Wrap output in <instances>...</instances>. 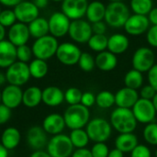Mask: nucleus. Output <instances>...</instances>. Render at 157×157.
<instances>
[{"mask_svg":"<svg viewBox=\"0 0 157 157\" xmlns=\"http://www.w3.org/2000/svg\"><path fill=\"white\" fill-rule=\"evenodd\" d=\"M109 122L119 133L133 132L137 128V121L131 109L116 108L110 114Z\"/></svg>","mask_w":157,"mask_h":157,"instance_id":"f257e3e1","label":"nucleus"},{"mask_svg":"<svg viewBox=\"0 0 157 157\" xmlns=\"http://www.w3.org/2000/svg\"><path fill=\"white\" fill-rule=\"evenodd\" d=\"M131 9L124 2H109L106 6L104 21L113 29L123 28L131 16Z\"/></svg>","mask_w":157,"mask_h":157,"instance_id":"f03ea898","label":"nucleus"},{"mask_svg":"<svg viewBox=\"0 0 157 157\" xmlns=\"http://www.w3.org/2000/svg\"><path fill=\"white\" fill-rule=\"evenodd\" d=\"M63 119L67 128L72 130L84 129L90 121L89 109L82 104L70 105L63 113Z\"/></svg>","mask_w":157,"mask_h":157,"instance_id":"7ed1b4c3","label":"nucleus"},{"mask_svg":"<svg viewBox=\"0 0 157 157\" xmlns=\"http://www.w3.org/2000/svg\"><path fill=\"white\" fill-rule=\"evenodd\" d=\"M112 126L104 118H94L86 126L90 141L94 143H106L112 134Z\"/></svg>","mask_w":157,"mask_h":157,"instance_id":"20e7f679","label":"nucleus"},{"mask_svg":"<svg viewBox=\"0 0 157 157\" xmlns=\"http://www.w3.org/2000/svg\"><path fill=\"white\" fill-rule=\"evenodd\" d=\"M58 46V40L55 37L48 34L41 38L36 39L31 50L35 58L47 61L56 54Z\"/></svg>","mask_w":157,"mask_h":157,"instance_id":"39448f33","label":"nucleus"},{"mask_svg":"<svg viewBox=\"0 0 157 157\" xmlns=\"http://www.w3.org/2000/svg\"><path fill=\"white\" fill-rule=\"evenodd\" d=\"M47 153L51 157H70L74 152L69 135L63 133L53 135L47 144Z\"/></svg>","mask_w":157,"mask_h":157,"instance_id":"423d86ee","label":"nucleus"},{"mask_svg":"<svg viewBox=\"0 0 157 157\" xmlns=\"http://www.w3.org/2000/svg\"><path fill=\"white\" fill-rule=\"evenodd\" d=\"M132 68L141 72L148 73L150 69L155 64V55L154 51L150 47H140L132 55Z\"/></svg>","mask_w":157,"mask_h":157,"instance_id":"0eeeda50","label":"nucleus"},{"mask_svg":"<svg viewBox=\"0 0 157 157\" xmlns=\"http://www.w3.org/2000/svg\"><path fill=\"white\" fill-rule=\"evenodd\" d=\"M6 82L9 85L17 86H24L31 77L29 69V64L19 61L15 62L13 64L6 68Z\"/></svg>","mask_w":157,"mask_h":157,"instance_id":"6e6552de","label":"nucleus"},{"mask_svg":"<svg viewBox=\"0 0 157 157\" xmlns=\"http://www.w3.org/2000/svg\"><path fill=\"white\" fill-rule=\"evenodd\" d=\"M68 35L70 39L75 43H87V41L93 35L92 25L90 22L84 18L71 20Z\"/></svg>","mask_w":157,"mask_h":157,"instance_id":"1a4fd4ad","label":"nucleus"},{"mask_svg":"<svg viewBox=\"0 0 157 157\" xmlns=\"http://www.w3.org/2000/svg\"><path fill=\"white\" fill-rule=\"evenodd\" d=\"M81 54L82 52L76 44L73 42H63L59 44L55 56L63 65L73 66L78 63Z\"/></svg>","mask_w":157,"mask_h":157,"instance_id":"9d476101","label":"nucleus"},{"mask_svg":"<svg viewBox=\"0 0 157 157\" xmlns=\"http://www.w3.org/2000/svg\"><path fill=\"white\" fill-rule=\"evenodd\" d=\"M132 110L137 122L145 125L154 122L157 114L152 100H147L141 98L132 107Z\"/></svg>","mask_w":157,"mask_h":157,"instance_id":"9b49d317","label":"nucleus"},{"mask_svg":"<svg viewBox=\"0 0 157 157\" xmlns=\"http://www.w3.org/2000/svg\"><path fill=\"white\" fill-rule=\"evenodd\" d=\"M50 35L58 38H63L68 34L71 20L62 11L54 12L48 19Z\"/></svg>","mask_w":157,"mask_h":157,"instance_id":"f8f14e48","label":"nucleus"},{"mask_svg":"<svg viewBox=\"0 0 157 157\" xmlns=\"http://www.w3.org/2000/svg\"><path fill=\"white\" fill-rule=\"evenodd\" d=\"M151 24L147 16L132 14L126 21L123 29L125 32L130 36H141L147 32Z\"/></svg>","mask_w":157,"mask_h":157,"instance_id":"ddd939ff","label":"nucleus"},{"mask_svg":"<svg viewBox=\"0 0 157 157\" xmlns=\"http://www.w3.org/2000/svg\"><path fill=\"white\" fill-rule=\"evenodd\" d=\"M87 0H63L62 2V12L70 20L81 19L86 17Z\"/></svg>","mask_w":157,"mask_h":157,"instance_id":"4468645a","label":"nucleus"},{"mask_svg":"<svg viewBox=\"0 0 157 157\" xmlns=\"http://www.w3.org/2000/svg\"><path fill=\"white\" fill-rule=\"evenodd\" d=\"M14 13L18 22L29 25L31 21L39 17L40 9L30 1H21L14 6Z\"/></svg>","mask_w":157,"mask_h":157,"instance_id":"2eb2a0df","label":"nucleus"},{"mask_svg":"<svg viewBox=\"0 0 157 157\" xmlns=\"http://www.w3.org/2000/svg\"><path fill=\"white\" fill-rule=\"evenodd\" d=\"M23 91L20 86L7 85L1 91V103L10 109H17L22 103Z\"/></svg>","mask_w":157,"mask_h":157,"instance_id":"dca6fc26","label":"nucleus"},{"mask_svg":"<svg viewBox=\"0 0 157 157\" xmlns=\"http://www.w3.org/2000/svg\"><path fill=\"white\" fill-rule=\"evenodd\" d=\"M7 37L8 40L16 47L27 44L30 38L28 25L18 21L16 22L8 29Z\"/></svg>","mask_w":157,"mask_h":157,"instance_id":"f3484780","label":"nucleus"},{"mask_svg":"<svg viewBox=\"0 0 157 157\" xmlns=\"http://www.w3.org/2000/svg\"><path fill=\"white\" fill-rule=\"evenodd\" d=\"M140 95L137 90L129 88V87H122L119 89L115 94V105L118 108H124V109H132L135 103L139 100Z\"/></svg>","mask_w":157,"mask_h":157,"instance_id":"a211bd4d","label":"nucleus"},{"mask_svg":"<svg viewBox=\"0 0 157 157\" xmlns=\"http://www.w3.org/2000/svg\"><path fill=\"white\" fill-rule=\"evenodd\" d=\"M27 143L35 151L42 150L48 144L47 133L42 127L33 126L27 132Z\"/></svg>","mask_w":157,"mask_h":157,"instance_id":"6ab92c4d","label":"nucleus"},{"mask_svg":"<svg viewBox=\"0 0 157 157\" xmlns=\"http://www.w3.org/2000/svg\"><path fill=\"white\" fill-rule=\"evenodd\" d=\"M66 127L63 116L58 113H52L46 116L42 121V128L47 134L57 135Z\"/></svg>","mask_w":157,"mask_h":157,"instance_id":"aec40b11","label":"nucleus"},{"mask_svg":"<svg viewBox=\"0 0 157 157\" xmlns=\"http://www.w3.org/2000/svg\"><path fill=\"white\" fill-rule=\"evenodd\" d=\"M17 62V47L8 40L0 41V68H7Z\"/></svg>","mask_w":157,"mask_h":157,"instance_id":"412c9836","label":"nucleus"},{"mask_svg":"<svg viewBox=\"0 0 157 157\" xmlns=\"http://www.w3.org/2000/svg\"><path fill=\"white\" fill-rule=\"evenodd\" d=\"M130 47V40L123 33H114L109 37L108 51L115 55L122 54L128 51Z\"/></svg>","mask_w":157,"mask_h":157,"instance_id":"4be33fe9","label":"nucleus"},{"mask_svg":"<svg viewBox=\"0 0 157 157\" xmlns=\"http://www.w3.org/2000/svg\"><path fill=\"white\" fill-rule=\"evenodd\" d=\"M96 67H98L102 72L113 71L118 65L117 55L106 50L104 52H98L95 57Z\"/></svg>","mask_w":157,"mask_h":157,"instance_id":"5701e85b","label":"nucleus"},{"mask_svg":"<svg viewBox=\"0 0 157 157\" xmlns=\"http://www.w3.org/2000/svg\"><path fill=\"white\" fill-rule=\"evenodd\" d=\"M64 101V92L58 86H51L42 90V102L48 107H57Z\"/></svg>","mask_w":157,"mask_h":157,"instance_id":"b1692460","label":"nucleus"},{"mask_svg":"<svg viewBox=\"0 0 157 157\" xmlns=\"http://www.w3.org/2000/svg\"><path fill=\"white\" fill-rule=\"evenodd\" d=\"M139 144L137 136L133 132L120 133L115 139V148L119 149L124 154H128Z\"/></svg>","mask_w":157,"mask_h":157,"instance_id":"393cba45","label":"nucleus"},{"mask_svg":"<svg viewBox=\"0 0 157 157\" xmlns=\"http://www.w3.org/2000/svg\"><path fill=\"white\" fill-rule=\"evenodd\" d=\"M105 14L106 6L104 3L98 0H94L88 3L86 12V17L88 22L93 24L98 21H103L105 18Z\"/></svg>","mask_w":157,"mask_h":157,"instance_id":"a878e982","label":"nucleus"},{"mask_svg":"<svg viewBox=\"0 0 157 157\" xmlns=\"http://www.w3.org/2000/svg\"><path fill=\"white\" fill-rule=\"evenodd\" d=\"M42 102V90L38 86H29L23 91L22 104L29 108L33 109Z\"/></svg>","mask_w":157,"mask_h":157,"instance_id":"bb28decb","label":"nucleus"},{"mask_svg":"<svg viewBox=\"0 0 157 157\" xmlns=\"http://www.w3.org/2000/svg\"><path fill=\"white\" fill-rule=\"evenodd\" d=\"M21 135L19 131L14 127H8L2 132L1 135V144L6 150L15 149L20 143Z\"/></svg>","mask_w":157,"mask_h":157,"instance_id":"cd10ccee","label":"nucleus"},{"mask_svg":"<svg viewBox=\"0 0 157 157\" xmlns=\"http://www.w3.org/2000/svg\"><path fill=\"white\" fill-rule=\"evenodd\" d=\"M28 27L30 37H33L34 39L41 38L48 35L49 33V23L48 20L44 17H37L31 21Z\"/></svg>","mask_w":157,"mask_h":157,"instance_id":"c85d7f7f","label":"nucleus"},{"mask_svg":"<svg viewBox=\"0 0 157 157\" xmlns=\"http://www.w3.org/2000/svg\"><path fill=\"white\" fill-rule=\"evenodd\" d=\"M123 82H124V86L126 87H129V88H132L134 90L141 89V87L144 85L143 73L132 68V70L128 71L125 74Z\"/></svg>","mask_w":157,"mask_h":157,"instance_id":"c756f323","label":"nucleus"},{"mask_svg":"<svg viewBox=\"0 0 157 157\" xmlns=\"http://www.w3.org/2000/svg\"><path fill=\"white\" fill-rule=\"evenodd\" d=\"M30 76L35 79H41L46 76L48 73V64L46 61L35 58L29 64Z\"/></svg>","mask_w":157,"mask_h":157,"instance_id":"7c9ffc66","label":"nucleus"},{"mask_svg":"<svg viewBox=\"0 0 157 157\" xmlns=\"http://www.w3.org/2000/svg\"><path fill=\"white\" fill-rule=\"evenodd\" d=\"M69 138L73 144V146L76 149L86 148L90 142V139L86 129L72 130L69 134Z\"/></svg>","mask_w":157,"mask_h":157,"instance_id":"2f4dec72","label":"nucleus"},{"mask_svg":"<svg viewBox=\"0 0 157 157\" xmlns=\"http://www.w3.org/2000/svg\"><path fill=\"white\" fill-rule=\"evenodd\" d=\"M108 40L109 37L100 34H93L89 40L87 41V45L89 49L95 52H101L108 49Z\"/></svg>","mask_w":157,"mask_h":157,"instance_id":"473e14b6","label":"nucleus"},{"mask_svg":"<svg viewBox=\"0 0 157 157\" xmlns=\"http://www.w3.org/2000/svg\"><path fill=\"white\" fill-rule=\"evenodd\" d=\"M154 7L153 0H131L130 8L133 14L147 16Z\"/></svg>","mask_w":157,"mask_h":157,"instance_id":"72a5a7b5","label":"nucleus"},{"mask_svg":"<svg viewBox=\"0 0 157 157\" xmlns=\"http://www.w3.org/2000/svg\"><path fill=\"white\" fill-rule=\"evenodd\" d=\"M96 104L100 109H109L115 105V94L109 90H102L96 96Z\"/></svg>","mask_w":157,"mask_h":157,"instance_id":"f704fd0d","label":"nucleus"},{"mask_svg":"<svg viewBox=\"0 0 157 157\" xmlns=\"http://www.w3.org/2000/svg\"><path fill=\"white\" fill-rule=\"evenodd\" d=\"M144 141L153 146H157V122L154 121L145 125L143 131Z\"/></svg>","mask_w":157,"mask_h":157,"instance_id":"c9c22d12","label":"nucleus"},{"mask_svg":"<svg viewBox=\"0 0 157 157\" xmlns=\"http://www.w3.org/2000/svg\"><path fill=\"white\" fill-rule=\"evenodd\" d=\"M77 64L82 71L91 72L96 67L95 57L89 52H82Z\"/></svg>","mask_w":157,"mask_h":157,"instance_id":"e433bc0d","label":"nucleus"},{"mask_svg":"<svg viewBox=\"0 0 157 157\" xmlns=\"http://www.w3.org/2000/svg\"><path fill=\"white\" fill-rule=\"evenodd\" d=\"M83 92L77 87H70L64 92V100L70 105H76L81 103Z\"/></svg>","mask_w":157,"mask_h":157,"instance_id":"4c0bfd02","label":"nucleus"},{"mask_svg":"<svg viewBox=\"0 0 157 157\" xmlns=\"http://www.w3.org/2000/svg\"><path fill=\"white\" fill-rule=\"evenodd\" d=\"M17 17L12 9H5L0 13V24L5 28H10L17 22Z\"/></svg>","mask_w":157,"mask_h":157,"instance_id":"58836bf2","label":"nucleus"},{"mask_svg":"<svg viewBox=\"0 0 157 157\" xmlns=\"http://www.w3.org/2000/svg\"><path fill=\"white\" fill-rule=\"evenodd\" d=\"M33 53L30 47L27 44L17 47V60L22 63H28L31 60Z\"/></svg>","mask_w":157,"mask_h":157,"instance_id":"ea45409f","label":"nucleus"},{"mask_svg":"<svg viewBox=\"0 0 157 157\" xmlns=\"http://www.w3.org/2000/svg\"><path fill=\"white\" fill-rule=\"evenodd\" d=\"M90 151L93 157H108L109 148L106 143H95Z\"/></svg>","mask_w":157,"mask_h":157,"instance_id":"a19ab883","label":"nucleus"},{"mask_svg":"<svg viewBox=\"0 0 157 157\" xmlns=\"http://www.w3.org/2000/svg\"><path fill=\"white\" fill-rule=\"evenodd\" d=\"M131 157H152V153L147 145L138 144L131 152Z\"/></svg>","mask_w":157,"mask_h":157,"instance_id":"79ce46f5","label":"nucleus"},{"mask_svg":"<svg viewBox=\"0 0 157 157\" xmlns=\"http://www.w3.org/2000/svg\"><path fill=\"white\" fill-rule=\"evenodd\" d=\"M156 90L151 86V85H145V86H143L141 87V90H140V98H144V99H147V100H152L155 96L156 95Z\"/></svg>","mask_w":157,"mask_h":157,"instance_id":"37998d69","label":"nucleus"},{"mask_svg":"<svg viewBox=\"0 0 157 157\" xmlns=\"http://www.w3.org/2000/svg\"><path fill=\"white\" fill-rule=\"evenodd\" d=\"M146 41L151 47L157 48V25H152L147 30Z\"/></svg>","mask_w":157,"mask_h":157,"instance_id":"c03bdc74","label":"nucleus"},{"mask_svg":"<svg viewBox=\"0 0 157 157\" xmlns=\"http://www.w3.org/2000/svg\"><path fill=\"white\" fill-rule=\"evenodd\" d=\"M83 106L86 107V108H91L96 104V96L89 91L84 92L82 95V98H81V103Z\"/></svg>","mask_w":157,"mask_h":157,"instance_id":"a18cd8bd","label":"nucleus"},{"mask_svg":"<svg viewBox=\"0 0 157 157\" xmlns=\"http://www.w3.org/2000/svg\"><path fill=\"white\" fill-rule=\"evenodd\" d=\"M11 118V109L0 103V125L6 123Z\"/></svg>","mask_w":157,"mask_h":157,"instance_id":"49530a36","label":"nucleus"},{"mask_svg":"<svg viewBox=\"0 0 157 157\" xmlns=\"http://www.w3.org/2000/svg\"><path fill=\"white\" fill-rule=\"evenodd\" d=\"M147 78L149 85H151L157 92V63H155L147 73Z\"/></svg>","mask_w":157,"mask_h":157,"instance_id":"de8ad7c7","label":"nucleus"},{"mask_svg":"<svg viewBox=\"0 0 157 157\" xmlns=\"http://www.w3.org/2000/svg\"><path fill=\"white\" fill-rule=\"evenodd\" d=\"M92 25V30L93 34H100V35H105L108 29V25L106 22L103 21H98L96 23L91 24Z\"/></svg>","mask_w":157,"mask_h":157,"instance_id":"09e8293b","label":"nucleus"},{"mask_svg":"<svg viewBox=\"0 0 157 157\" xmlns=\"http://www.w3.org/2000/svg\"><path fill=\"white\" fill-rule=\"evenodd\" d=\"M71 157H93L90 149L86 148H79L73 152Z\"/></svg>","mask_w":157,"mask_h":157,"instance_id":"8fccbe9b","label":"nucleus"},{"mask_svg":"<svg viewBox=\"0 0 157 157\" xmlns=\"http://www.w3.org/2000/svg\"><path fill=\"white\" fill-rule=\"evenodd\" d=\"M149 22L152 25H157V7H153L152 10L147 15Z\"/></svg>","mask_w":157,"mask_h":157,"instance_id":"3c124183","label":"nucleus"},{"mask_svg":"<svg viewBox=\"0 0 157 157\" xmlns=\"http://www.w3.org/2000/svg\"><path fill=\"white\" fill-rule=\"evenodd\" d=\"M22 0H0V4L6 6H16L17 4H19Z\"/></svg>","mask_w":157,"mask_h":157,"instance_id":"603ef678","label":"nucleus"},{"mask_svg":"<svg viewBox=\"0 0 157 157\" xmlns=\"http://www.w3.org/2000/svg\"><path fill=\"white\" fill-rule=\"evenodd\" d=\"M108 157H124V153H122L117 148H114L112 150H109Z\"/></svg>","mask_w":157,"mask_h":157,"instance_id":"864d4df0","label":"nucleus"},{"mask_svg":"<svg viewBox=\"0 0 157 157\" xmlns=\"http://www.w3.org/2000/svg\"><path fill=\"white\" fill-rule=\"evenodd\" d=\"M34 3V5L39 8H44L48 6V3H49V0H33L32 1Z\"/></svg>","mask_w":157,"mask_h":157,"instance_id":"5fc2aeb1","label":"nucleus"},{"mask_svg":"<svg viewBox=\"0 0 157 157\" xmlns=\"http://www.w3.org/2000/svg\"><path fill=\"white\" fill-rule=\"evenodd\" d=\"M29 157H51V155L42 150H39V151H34Z\"/></svg>","mask_w":157,"mask_h":157,"instance_id":"6e6d98bb","label":"nucleus"},{"mask_svg":"<svg viewBox=\"0 0 157 157\" xmlns=\"http://www.w3.org/2000/svg\"><path fill=\"white\" fill-rule=\"evenodd\" d=\"M0 157H8V150L0 144Z\"/></svg>","mask_w":157,"mask_h":157,"instance_id":"4d7b16f0","label":"nucleus"},{"mask_svg":"<svg viewBox=\"0 0 157 157\" xmlns=\"http://www.w3.org/2000/svg\"><path fill=\"white\" fill-rule=\"evenodd\" d=\"M6 34V28L0 24V41H2V40H5Z\"/></svg>","mask_w":157,"mask_h":157,"instance_id":"13d9d810","label":"nucleus"},{"mask_svg":"<svg viewBox=\"0 0 157 157\" xmlns=\"http://www.w3.org/2000/svg\"><path fill=\"white\" fill-rule=\"evenodd\" d=\"M6 82V74L0 72V86H4L5 83Z\"/></svg>","mask_w":157,"mask_h":157,"instance_id":"bf43d9fd","label":"nucleus"},{"mask_svg":"<svg viewBox=\"0 0 157 157\" xmlns=\"http://www.w3.org/2000/svg\"><path fill=\"white\" fill-rule=\"evenodd\" d=\"M152 102H153V104H154V107H155V109L157 113V93L156 95L155 96V98L152 99Z\"/></svg>","mask_w":157,"mask_h":157,"instance_id":"052dcab7","label":"nucleus"},{"mask_svg":"<svg viewBox=\"0 0 157 157\" xmlns=\"http://www.w3.org/2000/svg\"><path fill=\"white\" fill-rule=\"evenodd\" d=\"M109 2H123L124 0H109Z\"/></svg>","mask_w":157,"mask_h":157,"instance_id":"680f3d73","label":"nucleus"},{"mask_svg":"<svg viewBox=\"0 0 157 157\" xmlns=\"http://www.w3.org/2000/svg\"><path fill=\"white\" fill-rule=\"evenodd\" d=\"M51 1H53V2H63V0H51Z\"/></svg>","mask_w":157,"mask_h":157,"instance_id":"e2e57ef3","label":"nucleus"},{"mask_svg":"<svg viewBox=\"0 0 157 157\" xmlns=\"http://www.w3.org/2000/svg\"><path fill=\"white\" fill-rule=\"evenodd\" d=\"M155 157H157V149L155 150Z\"/></svg>","mask_w":157,"mask_h":157,"instance_id":"0e129e2a","label":"nucleus"},{"mask_svg":"<svg viewBox=\"0 0 157 157\" xmlns=\"http://www.w3.org/2000/svg\"><path fill=\"white\" fill-rule=\"evenodd\" d=\"M0 103H1V90H0Z\"/></svg>","mask_w":157,"mask_h":157,"instance_id":"69168bd1","label":"nucleus"},{"mask_svg":"<svg viewBox=\"0 0 157 157\" xmlns=\"http://www.w3.org/2000/svg\"><path fill=\"white\" fill-rule=\"evenodd\" d=\"M1 11H2V10H1V6H0V13H1Z\"/></svg>","mask_w":157,"mask_h":157,"instance_id":"338daca9","label":"nucleus"}]
</instances>
